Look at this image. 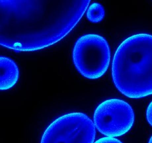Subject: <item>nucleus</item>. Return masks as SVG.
I'll return each mask as SVG.
<instances>
[{
    "label": "nucleus",
    "mask_w": 152,
    "mask_h": 143,
    "mask_svg": "<svg viewBox=\"0 0 152 143\" xmlns=\"http://www.w3.org/2000/svg\"><path fill=\"white\" fill-rule=\"evenodd\" d=\"M112 75L119 91L132 99L152 95V35H133L125 39L113 57Z\"/></svg>",
    "instance_id": "f257e3e1"
},
{
    "label": "nucleus",
    "mask_w": 152,
    "mask_h": 143,
    "mask_svg": "<svg viewBox=\"0 0 152 143\" xmlns=\"http://www.w3.org/2000/svg\"><path fill=\"white\" fill-rule=\"evenodd\" d=\"M72 58L76 68L82 75L89 79H97L109 68L110 49L103 37L87 34L80 37L75 43Z\"/></svg>",
    "instance_id": "f03ea898"
},
{
    "label": "nucleus",
    "mask_w": 152,
    "mask_h": 143,
    "mask_svg": "<svg viewBox=\"0 0 152 143\" xmlns=\"http://www.w3.org/2000/svg\"><path fill=\"white\" fill-rule=\"evenodd\" d=\"M96 135L94 123L80 113L67 114L53 122L46 130L41 143H92Z\"/></svg>",
    "instance_id": "7ed1b4c3"
},
{
    "label": "nucleus",
    "mask_w": 152,
    "mask_h": 143,
    "mask_svg": "<svg viewBox=\"0 0 152 143\" xmlns=\"http://www.w3.org/2000/svg\"><path fill=\"white\" fill-rule=\"evenodd\" d=\"M135 115L130 105L118 99H109L96 108L94 122L99 132L107 136H121L133 126Z\"/></svg>",
    "instance_id": "20e7f679"
},
{
    "label": "nucleus",
    "mask_w": 152,
    "mask_h": 143,
    "mask_svg": "<svg viewBox=\"0 0 152 143\" xmlns=\"http://www.w3.org/2000/svg\"><path fill=\"white\" fill-rule=\"evenodd\" d=\"M18 67L9 58L1 57V81L0 90H6L12 88L19 78Z\"/></svg>",
    "instance_id": "39448f33"
},
{
    "label": "nucleus",
    "mask_w": 152,
    "mask_h": 143,
    "mask_svg": "<svg viewBox=\"0 0 152 143\" xmlns=\"http://www.w3.org/2000/svg\"><path fill=\"white\" fill-rule=\"evenodd\" d=\"M104 14L103 7L100 4L94 3L91 5L88 9L86 16L89 21L97 23L103 19Z\"/></svg>",
    "instance_id": "423d86ee"
},
{
    "label": "nucleus",
    "mask_w": 152,
    "mask_h": 143,
    "mask_svg": "<svg viewBox=\"0 0 152 143\" xmlns=\"http://www.w3.org/2000/svg\"><path fill=\"white\" fill-rule=\"evenodd\" d=\"M96 143H122L120 141L113 137L107 136L98 140Z\"/></svg>",
    "instance_id": "0eeeda50"
},
{
    "label": "nucleus",
    "mask_w": 152,
    "mask_h": 143,
    "mask_svg": "<svg viewBox=\"0 0 152 143\" xmlns=\"http://www.w3.org/2000/svg\"><path fill=\"white\" fill-rule=\"evenodd\" d=\"M146 117L147 120L152 127V101L149 104L146 112Z\"/></svg>",
    "instance_id": "6e6552de"
},
{
    "label": "nucleus",
    "mask_w": 152,
    "mask_h": 143,
    "mask_svg": "<svg viewBox=\"0 0 152 143\" xmlns=\"http://www.w3.org/2000/svg\"><path fill=\"white\" fill-rule=\"evenodd\" d=\"M149 143H152V136L151 137L150 139V141H149Z\"/></svg>",
    "instance_id": "1a4fd4ad"
}]
</instances>
